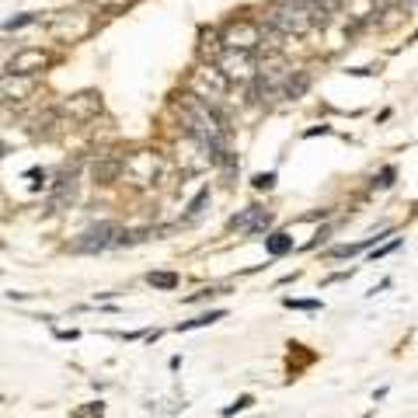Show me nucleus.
Instances as JSON below:
<instances>
[{
	"instance_id": "1",
	"label": "nucleus",
	"mask_w": 418,
	"mask_h": 418,
	"mask_svg": "<svg viewBox=\"0 0 418 418\" xmlns=\"http://www.w3.org/2000/svg\"><path fill=\"white\" fill-rule=\"evenodd\" d=\"M265 25H272L276 32H283L286 39H293V35H307L317 25V15L307 4H300V0H272Z\"/></svg>"
},
{
	"instance_id": "2",
	"label": "nucleus",
	"mask_w": 418,
	"mask_h": 418,
	"mask_svg": "<svg viewBox=\"0 0 418 418\" xmlns=\"http://www.w3.org/2000/svg\"><path fill=\"white\" fill-rule=\"evenodd\" d=\"M119 234H122L119 224H94V227H87V231L70 244V251H74V255H98V251H108V248H115Z\"/></svg>"
},
{
	"instance_id": "3",
	"label": "nucleus",
	"mask_w": 418,
	"mask_h": 418,
	"mask_svg": "<svg viewBox=\"0 0 418 418\" xmlns=\"http://www.w3.org/2000/svg\"><path fill=\"white\" fill-rule=\"evenodd\" d=\"M91 28H94V22H91V15H84V11H67V15H56V18L49 22V32H53L56 39H63V42H77V39L91 35Z\"/></svg>"
},
{
	"instance_id": "4",
	"label": "nucleus",
	"mask_w": 418,
	"mask_h": 418,
	"mask_svg": "<svg viewBox=\"0 0 418 418\" xmlns=\"http://www.w3.org/2000/svg\"><path fill=\"white\" fill-rule=\"evenodd\" d=\"M60 119L67 122H87V119H94L98 112H101V98L94 94V91H84V94H74V98H67V101H60Z\"/></svg>"
},
{
	"instance_id": "5",
	"label": "nucleus",
	"mask_w": 418,
	"mask_h": 418,
	"mask_svg": "<svg viewBox=\"0 0 418 418\" xmlns=\"http://www.w3.org/2000/svg\"><path fill=\"white\" fill-rule=\"evenodd\" d=\"M262 46V25H255V22H234L227 32H224V49H248V53H255Z\"/></svg>"
},
{
	"instance_id": "6",
	"label": "nucleus",
	"mask_w": 418,
	"mask_h": 418,
	"mask_svg": "<svg viewBox=\"0 0 418 418\" xmlns=\"http://www.w3.org/2000/svg\"><path fill=\"white\" fill-rule=\"evenodd\" d=\"M35 87H39V81L32 77V74H4L0 77V101H28L32 94H35Z\"/></svg>"
},
{
	"instance_id": "7",
	"label": "nucleus",
	"mask_w": 418,
	"mask_h": 418,
	"mask_svg": "<svg viewBox=\"0 0 418 418\" xmlns=\"http://www.w3.org/2000/svg\"><path fill=\"white\" fill-rule=\"evenodd\" d=\"M220 70L231 81H251L255 77V53H248V49H224L220 53Z\"/></svg>"
},
{
	"instance_id": "8",
	"label": "nucleus",
	"mask_w": 418,
	"mask_h": 418,
	"mask_svg": "<svg viewBox=\"0 0 418 418\" xmlns=\"http://www.w3.org/2000/svg\"><path fill=\"white\" fill-rule=\"evenodd\" d=\"M122 171L129 174L133 185H150L157 178V157L150 150H136V153H129L122 160Z\"/></svg>"
},
{
	"instance_id": "9",
	"label": "nucleus",
	"mask_w": 418,
	"mask_h": 418,
	"mask_svg": "<svg viewBox=\"0 0 418 418\" xmlns=\"http://www.w3.org/2000/svg\"><path fill=\"white\" fill-rule=\"evenodd\" d=\"M231 227L244 231V234H265L272 227V213H265L262 206H248V209H241V213L231 220Z\"/></svg>"
},
{
	"instance_id": "10",
	"label": "nucleus",
	"mask_w": 418,
	"mask_h": 418,
	"mask_svg": "<svg viewBox=\"0 0 418 418\" xmlns=\"http://www.w3.org/2000/svg\"><path fill=\"white\" fill-rule=\"evenodd\" d=\"M49 63H53V60H49L46 49H22V53L11 56L8 70H11V74H32V77H35V74H42Z\"/></svg>"
},
{
	"instance_id": "11",
	"label": "nucleus",
	"mask_w": 418,
	"mask_h": 418,
	"mask_svg": "<svg viewBox=\"0 0 418 418\" xmlns=\"http://www.w3.org/2000/svg\"><path fill=\"white\" fill-rule=\"evenodd\" d=\"M192 81H202V84L209 87V94H199V98H206V101L224 98V94H227V87H231V77H227L220 67H199V70L192 74Z\"/></svg>"
},
{
	"instance_id": "12",
	"label": "nucleus",
	"mask_w": 418,
	"mask_h": 418,
	"mask_svg": "<svg viewBox=\"0 0 418 418\" xmlns=\"http://www.w3.org/2000/svg\"><path fill=\"white\" fill-rule=\"evenodd\" d=\"M74 199H77V174H74V171H67V174H60V178H56V185H53L49 209H53V213H63V209H70V206H74Z\"/></svg>"
},
{
	"instance_id": "13",
	"label": "nucleus",
	"mask_w": 418,
	"mask_h": 418,
	"mask_svg": "<svg viewBox=\"0 0 418 418\" xmlns=\"http://www.w3.org/2000/svg\"><path fill=\"white\" fill-rule=\"evenodd\" d=\"M307 87H310V77H307L303 70H293V74L286 77V84H283V94L296 101V98H303V94H307Z\"/></svg>"
},
{
	"instance_id": "14",
	"label": "nucleus",
	"mask_w": 418,
	"mask_h": 418,
	"mask_svg": "<svg viewBox=\"0 0 418 418\" xmlns=\"http://www.w3.org/2000/svg\"><path fill=\"white\" fill-rule=\"evenodd\" d=\"M206 206H209V188H202V192H199V195L188 202V213L181 217V227H192V224H195V220L206 213Z\"/></svg>"
},
{
	"instance_id": "15",
	"label": "nucleus",
	"mask_w": 418,
	"mask_h": 418,
	"mask_svg": "<svg viewBox=\"0 0 418 418\" xmlns=\"http://www.w3.org/2000/svg\"><path fill=\"white\" fill-rule=\"evenodd\" d=\"M265 251H269L272 258H279V255L293 251V237H290V234H269V237H265Z\"/></svg>"
},
{
	"instance_id": "16",
	"label": "nucleus",
	"mask_w": 418,
	"mask_h": 418,
	"mask_svg": "<svg viewBox=\"0 0 418 418\" xmlns=\"http://www.w3.org/2000/svg\"><path fill=\"white\" fill-rule=\"evenodd\" d=\"M227 317V310H209V314H202V317H195V321H181L174 331H192V328H206V324H217V321H224Z\"/></svg>"
},
{
	"instance_id": "17",
	"label": "nucleus",
	"mask_w": 418,
	"mask_h": 418,
	"mask_svg": "<svg viewBox=\"0 0 418 418\" xmlns=\"http://www.w3.org/2000/svg\"><path fill=\"white\" fill-rule=\"evenodd\" d=\"M119 171H122V164H119V160H101V164H94V178H98V181H105V185H108Z\"/></svg>"
},
{
	"instance_id": "18",
	"label": "nucleus",
	"mask_w": 418,
	"mask_h": 418,
	"mask_svg": "<svg viewBox=\"0 0 418 418\" xmlns=\"http://www.w3.org/2000/svg\"><path fill=\"white\" fill-rule=\"evenodd\" d=\"M147 279H150L153 290H174V286H178V276H174V272H150Z\"/></svg>"
},
{
	"instance_id": "19",
	"label": "nucleus",
	"mask_w": 418,
	"mask_h": 418,
	"mask_svg": "<svg viewBox=\"0 0 418 418\" xmlns=\"http://www.w3.org/2000/svg\"><path fill=\"white\" fill-rule=\"evenodd\" d=\"M35 22H39V15H18V18H8V22H4V32H18V28L35 25Z\"/></svg>"
},
{
	"instance_id": "20",
	"label": "nucleus",
	"mask_w": 418,
	"mask_h": 418,
	"mask_svg": "<svg viewBox=\"0 0 418 418\" xmlns=\"http://www.w3.org/2000/svg\"><path fill=\"white\" fill-rule=\"evenodd\" d=\"M251 404H255V397H248V394H244V397H237L234 404H227V408H224V415L231 418V415H237V411H248Z\"/></svg>"
},
{
	"instance_id": "21",
	"label": "nucleus",
	"mask_w": 418,
	"mask_h": 418,
	"mask_svg": "<svg viewBox=\"0 0 418 418\" xmlns=\"http://www.w3.org/2000/svg\"><path fill=\"white\" fill-rule=\"evenodd\" d=\"M283 303H286V307H296V310H317V307H321V300H293V296H286Z\"/></svg>"
},
{
	"instance_id": "22",
	"label": "nucleus",
	"mask_w": 418,
	"mask_h": 418,
	"mask_svg": "<svg viewBox=\"0 0 418 418\" xmlns=\"http://www.w3.org/2000/svg\"><path fill=\"white\" fill-rule=\"evenodd\" d=\"M94 4H98L101 11H126L129 0H94Z\"/></svg>"
},
{
	"instance_id": "23",
	"label": "nucleus",
	"mask_w": 418,
	"mask_h": 418,
	"mask_svg": "<svg viewBox=\"0 0 418 418\" xmlns=\"http://www.w3.org/2000/svg\"><path fill=\"white\" fill-rule=\"evenodd\" d=\"M251 185H255V188H265V192H269V188L276 185V174H272V171H269V174H255V178H251Z\"/></svg>"
},
{
	"instance_id": "24",
	"label": "nucleus",
	"mask_w": 418,
	"mask_h": 418,
	"mask_svg": "<svg viewBox=\"0 0 418 418\" xmlns=\"http://www.w3.org/2000/svg\"><path fill=\"white\" fill-rule=\"evenodd\" d=\"M390 185H394V167H383L376 178V188H390Z\"/></svg>"
},
{
	"instance_id": "25",
	"label": "nucleus",
	"mask_w": 418,
	"mask_h": 418,
	"mask_svg": "<svg viewBox=\"0 0 418 418\" xmlns=\"http://www.w3.org/2000/svg\"><path fill=\"white\" fill-rule=\"evenodd\" d=\"M397 248H401V241H390V244L376 248V251H373V262H376V258H387V255H390V251H397Z\"/></svg>"
}]
</instances>
